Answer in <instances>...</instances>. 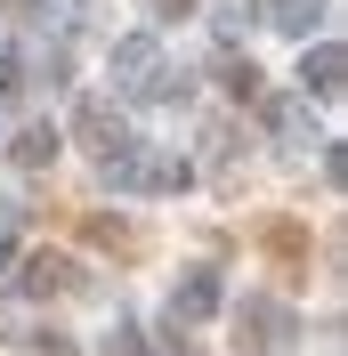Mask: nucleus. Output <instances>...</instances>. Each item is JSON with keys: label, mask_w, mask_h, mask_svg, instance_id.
<instances>
[{"label": "nucleus", "mask_w": 348, "mask_h": 356, "mask_svg": "<svg viewBox=\"0 0 348 356\" xmlns=\"http://www.w3.org/2000/svg\"><path fill=\"white\" fill-rule=\"evenodd\" d=\"M49 154H57V138H49V130H33V138H24V146H17V162H24V170H41Z\"/></svg>", "instance_id": "f257e3e1"}]
</instances>
